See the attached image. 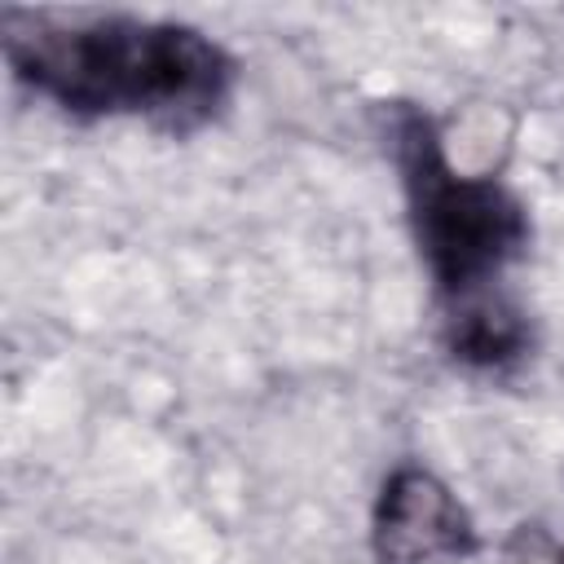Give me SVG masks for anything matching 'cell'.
<instances>
[{"label": "cell", "mask_w": 564, "mask_h": 564, "mask_svg": "<svg viewBox=\"0 0 564 564\" xmlns=\"http://www.w3.org/2000/svg\"><path fill=\"white\" fill-rule=\"evenodd\" d=\"M0 31L18 84L79 119H145L185 137L207 128L238 84L225 44L185 22L4 13Z\"/></svg>", "instance_id": "1"}, {"label": "cell", "mask_w": 564, "mask_h": 564, "mask_svg": "<svg viewBox=\"0 0 564 564\" xmlns=\"http://www.w3.org/2000/svg\"><path fill=\"white\" fill-rule=\"evenodd\" d=\"M392 163L401 172L414 247L441 304L494 291V282L529 247V212L498 176L454 167L436 119L414 101L388 110Z\"/></svg>", "instance_id": "2"}, {"label": "cell", "mask_w": 564, "mask_h": 564, "mask_svg": "<svg viewBox=\"0 0 564 564\" xmlns=\"http://www.w3.org/2000/svg\"><path fill=\"white\" fill-rule=\"evenodd\" d=\"M370 555L375 564H467L480 555V529L436 471L401 463L379 485Z\"/></svg>", "instance_id": "3"}, {"label": "cell", "mask_w": 564, "mask_h": 564, "mask_svg": "<svg viewBox=\"0 0 564 564\" xmlns=\"http://www.w3.org/2000/svg\"><path fill=\"white\" fill-rule=\"evenodd\" d=\"M441 339L445 352L467 370H507L533 344L529 317L520 313V304H511L498 291H480L458 304H445Z\"/></svg>", "instance_id": "4"}, {"label": "cell", "mask_w": 564, "mask_h": 564, "mask_svg": "<svg viewBox=\"0 0 564 564\" xmlns=\"http://www.w3.org/2000/svg\"><path fill=\"white\" fill-rule=\"evenodd\" d=\"M494 564H564V542H555L538 524H524V529H516L498 546V560Z\"/></svg>", "instance_id": "5"}]
</instances>
